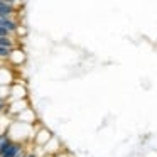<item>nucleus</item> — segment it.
I'll return each mask as SVG.
<instances>
[{
	"label": "nucleus",
	"instance_id": "nucleus-2",
	"mask_svg": "<svg viewBox=\"0 0 157 157\" xmlns=\"http://www.w3.org/2000/svg\"><path fill=\"white\" fill-rule=\"evenodd\" d=\"M51 139H52L51 130H48V128H44V127H41V128H37V130L34 132V139H32V142H34L37 147H44Z\"/></svg>",
	"mask_w": 157,
	"mask_h": 157
},
{
	"label": "nucleus",
	"instance_id": "nucleus-8",
	"mask_svg": "<svg viewBox=\"0 0 157 157\" xmlns=\"http://www.w3.org/2000/svg\"><path fill=\"white\" fill-rule=\"evenodd\" d=\"M10 142H12V140H10V137L7 135V132L0 133V152H2V150H4V149H5V147H7Z\"/></svg>",
	"mask_w": 157,
	"mask_h": 157
},
{
	"label": "nucleus",
	"instance_id": "nucleus-7",
	"mask_svg": "<svg viewBox=\"0 0 157 157\" xmlns=\"http://www.w3.org/2000/svg\"><path fill=\"white\" fill-rule=\"evenodd\" d=\"M14 14H15V5L10 4V2L0 0V15H2V17H12L14 19Z\"/></svg>",
	"mask_w": 157,
	"mask_h": 157
},
{
	"label": "nucleus",
	"instance_id": "nucleus-5",
	"mask_svg": "<svg viewBox=\"0 0 157 157\" xmlns=\"http://www.w3.org/2000/svg\"><path fill=\"white\" fill-rule=\"evenodd\" d=\"M15 122L25 123V125H34V123L37 122V117H36V113L32 112L31 108H27V110H24L22 113H19V115L15 117Z\"/></svg>",
	"mask_w": 157,
	"mask_h": 157
},
{
	"label": "nucleus",
	"instance_id": "nucleus-6",
	"mask_svg": "<svg viewBox=\"0 0 157 157\" xmlns=\"http://www.w3.org/2000/svg\"><path fill=\"white\" fill-rule=\"evenodd\" d=\"M9 61H10L12 64H15V66H21L22 63L25 61V54H24V51H21V49L14 48V49L10 51V54H9Z\"/></svg>",
	"mask_w": 157,
	"mask_h": 157
},
{
	"label": "nucleus",
	"instance_id": "nucleus-3",
	"mask_svg": "<svg viewBox=\"0 0 157 157\" xmlns=\"http://www.w3.org/2000/svg\"><path fill=\"white\" fill-rule=\"evenodd\" d=\"M29 105H27V100H17V101H12V103H7V110L5 112H9L10 115L17 117L19 113H22L24 110H27Z\"/></svg>",
	"mask_w": 157,
	"mask_h": 157
},
{
	"label": "nucleus",
	"instance_id": "nucleus-1",
	"mask_svg": "<svg viewBox=\"0 0 157 157\" xmlns=\"http://www.w3.org/2000/svg\"><path fill=\"white\" fill-rule=\"evenodd\" d=\"M17 100H27V90H25V86L21 85V83H14V85H10V91H9L7 103L17 101Z\"/></svg>",
	"mask_w": 157,
	"mask_h": 157
},
{
	"label": "nucleus",
	"instance_id": "nucleus-9",
	"mask_svg": "<svg viewBox=\"0 0 157 157\" xmlns=\"http://www.w3.org/2000/svg\"><path fill=\"white\" fill-rule=\"evenodd\" d=\"M24 157H37V155H36V154L34 152H32V150H29V152L27 154H25V155Z\"/></svg>",
	"mask_w": 157,
	"mask_h": 157
},
{
	"label": "nucleus",
	"instance_id": "nucleus-4",
	"mask_svg": "<svg viewBox=\"0 0 157 157\" xmlns=\"http://www.w3.org/2000/svg\"><path fill=\"white\" fill-rule=\"evenodd\" d=\"M22 149H25V144H19V142H10L7 147H5L2 152H0V157H15Z\"/></svg>",
	"mask_w": 157,
	"mask_h": 157
}]
</instances>
